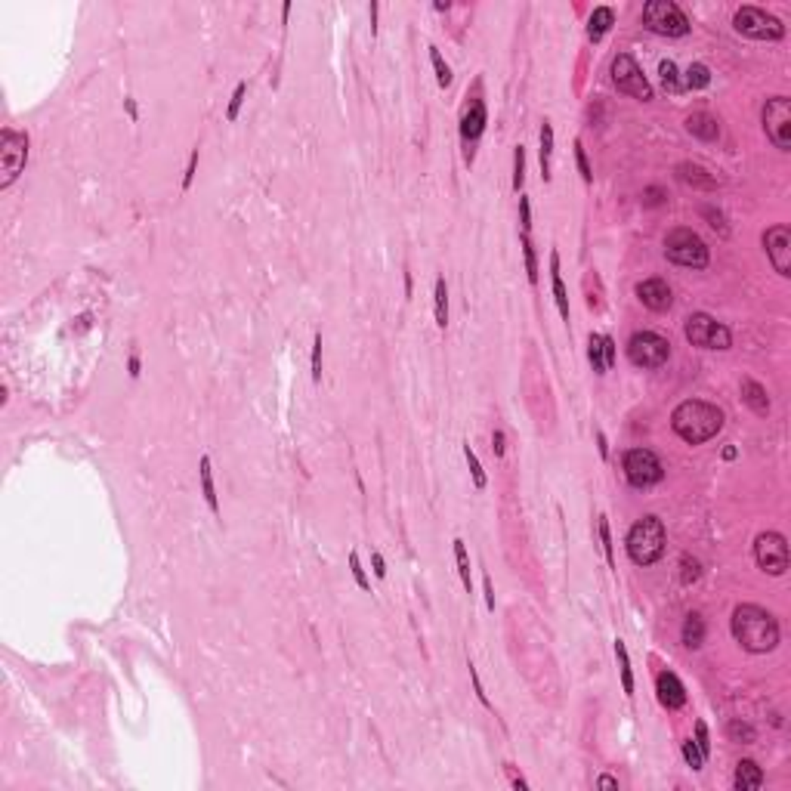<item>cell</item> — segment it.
Segmentation results:
<instances>
[{"label":"cell","mask_w":791,"mask_h":791,"mask_svg":"<svg viewBox=\"0 0 791 791\" xmlns=\"http://www.w3.org/2000/svg\"><path fill=\"white\" fill-rule=\"evenodd\" d=\"M729 628H733V637L745 653H773L779 646V621H776L773 612H767L763 606H754V603H742V606L733 609V618H729Z\"/></svg>","instance_id":"6da1fadb"},{"label":"cell","mask_w":791,"mask_h":791,"mask_svg":"<svg viewBox=\"0 0 791 791\" xmlns=\"http://www.w3.org/2000/svg\"><path fill=\"white\" fill-rule=\"evenodd\" d=\"M671 427L683 442L702 445L723 430V411L711 402H702V399H687V402H680L674 408Z\"/></svg>","instance_id":"7a4b0ae2"},{"label":"cell","mask_w":791,"mask_h":791,"mask_svg":"<svg viewBox=\"0 0 791 791\" xmlns=\"http://www.w3.org/2000/svg\"><path fill=\"white\" fill-rule=\"evenodd\" d=\"M624 547H628L630 563H637V566H653V563H659L664 556V547H668V531H664V522L659 520V516H653V513L643 516V520H637L634 526H630V531H628Z\"/></svg>","instance_id":"3957f363"},{"label":"cell","mask_w":791,"mask_h":791,"mask_svg":"<svg viewBox=\"0 0 791 791\" xmlns=\"http://www.w3.org/2000/svg\"><path fill=\"white\" fill-rule=\"evenodd\" d=\"M664 257L677 266H687V269H704L708 266V244L702 242V235H695L693 229H674L664 238Z\"/></svg>","instance_id":"277c9868"},{"label":"cell","mask_w":791,"mask_h":791,"mask_svg":"<svg viewBox=\"0 0 791 791\" xmlns=\"http://www.w3.org/2000/svg\"><path fill=\"white\" fill-rule=\"evenodd\" d=\"M643 25L655 35L664 37H687L689 35V19L674 0H649L643 6Z\"/></svg>","instance_id":"5b68a950"},{"label":"cell","mask_w":791,"mask_h":791,"mask_svg":"<svg viewBox=\"0 0 791 791\" xmlns=\"http://www.w3.org/2000/svg\"><path fill=\"white\" fill-rule=\"evenodd\" d=\"M733 28L751 41H782L785 37V25L761 6H742L733 16Z\"/></svg>","instance_id":"8992f818"},{"label":"cell","mask_w":791,"mask_h":791,"mask_svg":"<svg viewBox=\"0 0 791 791\" xmlns=\"http://www.w3.org/2000/svg\"><path fill=\"white\" fill-rule=\"evenodd\" d=\"M683 334L693 347L702 349H729L733 347V334H729L727 325H720L717 318H711L708 312H693L683 325Z\"/></svg>","instance_id":"52a82bcc"},{"label":"cell","mask_w":791,"mask_h":791,"mask_svg":"<svg viewBox=\"0 0 791 791\" xmlns=\"http://www.w3.org/2000/svg\"><path fill=\"white\" fill-rule=\"evenodd\" d=\"M25 161H28V136L25 133H16L12 127H3L0 133V189H10L19 179V174L25 170Z\"/></svg>","instance_id":"ba28073f"},{"label":"cell","mask_w":791,"mask_h":791,"mask_svg":"<svg viewBox=\"0 0 791 791\" xmlns=\"http://www.w3.org/2000/svg\"><path fill=\"white\" fill-rule=\"evenodd\" d=\"M621 470H624V476H628V482L634 485V489H649V485H655V482L664 480V467H662L659 455L649 451V448L624 451Z\"/></svg>","instance_id":"9c48e42d"},{"label":"cell","mask_w":791,"mask_h":791,"mask_svg":"<svg viewBox=\"0 0 791 791\" xmlns=\"http://www.w3.org/2000/svg\"><path fill=\"white\" fill-rule=\"evenodd\" d=\"M668 356H671L668 337L655 334V331H637L628 340V358L637 368H659V365L668 362Z\"/></svg>","instance_id":"30bf717a"},{"label":"cell","mask_w":791,"mask_h":791,"mask_svg":"<svg viewBox=\"0 0 791 791\" xmlns=\"http://www.w3.org/2000/svg\"><path fill=\"white\" fill-rule=\"evenodd\" d=\"M612 84L618 87V93H628V96L640 99V102H649V99H653V87H649L646 75H643V69L637 65V59L628 56V53H618L612 59Z\"/></svg>","instance_id":"8fae6325"},{"label":"cell","mask_w":791,"mask_h":791,"mask_svg":"<svg viewBox=\"0 0 791 791\" xmlns=\"http://www.w3.org/2000/svg\"><path fill=\"white\" fill-rule=\"evenodd\" d=\"M763 130H767L770 143L779 152L791 149V99L773 96L763 105Z\"/></svg>","instance_id":"7c38bea8"},{"label":"cell","mask_w":791,"mask_h":791,"mask_svg":"<svg viewBox=\"0 0 791 791\" xmlns=\"http://www.w3.org/2000/svg\"><path fill=\"white\" fill-rule=\"evenodd\" d=\"M754 560L767 575H785L788 572V541L779 531H761L754 538Z\"/></svg>","instance_id":"4fadbf2b"},{"label":"cell","mask_w":791,"mask_h":791,"mask_svg":"<svg viewBox=\"0 0 791 791\" xmlns=\"http://www.w3.org/2000/svg\"><path fill=\"white\" fill-rule=\"evenodd\" d=\"M763 248L779 275H791V229L788 226H773L763 232Z\"/></svg>","instance_id":"5bb4252c"},{"label":"cell","mask_w":791,"mask_h":791,"mask_svg":"<svg viewBox=\"0 0 791 791\" xmlns=\"http://www.w3.org/2000/svg\"><path fill=\"white\" fill-rule=\"evenodd\" d=\"M637 297H640L643 307L653 309V312H664V309H671V303H674V294H671L664 278H646V282H640L637 284Z\"/></svg>","instance_id":"9a60e30c"},{"label":"cell","mask_w":791,"mask_h":791,"mask_svg":"<svg viewBox=\"0 0 791 791\" xmlns=\"http://www.w3.org/2000/svg\"><path fill=\"white\" fill-rule=\"evenodd\" d=\"M485 121H489V115H485V102L480 96H473L467 105H464V111H461V139H464V143L473 145L476 139L482 136Z\"/></svg>","instance_id":"2e32d148"},{"label":"cell","mask_w":791,"mask_h":791,"mask_svg":"<svg viewBox=\"0 0 791 791\" xmlns=\"http://www.w3.org/2000/svg\"><path fill=\"white\" fill-rule=\"evenodd\" d=\"M655 693H659V702L668 711H677V708L687 704V689H683V683L677 680V674H671V671H662V674H659V680H655Z\"/></svg>","instance_id":"e0dca14e"},{"label":"cell","mask_w":791,"mask_h":791,"mask_svg":"<svg viewBox=\"0 0 791 791\" xmlns=\"http://www.w3.org/2000/svg\"><path fill=\"white\" fill-rule=\"evenodd\" d=\"M674 174H677V179L680 183H687V185H693V189H717V179L708 174L704 167H699V164H693V161H680L674 167Z\"/></svg>","instance_id":"ac0fdd59"},{"label":"cell","mask_w":791,"mask_h":791,"mask_svg":"<svg viewBox=\"0 0 791 791\" xmlns=\"http://www.w3.org/2000/svg\"><path fill=\"white\" fill-rule=\"evenodd\" d=\"M687 130L702 143H714L720 136V121L714 115H708V111H695V115L687 118Z\"/></svg>","instance_id":"d6986e66"},{"label":"cell","mask_w":791,"mask_h":791,"mask_svg":"<svg viewBox=\"0 0 791 791\" xmlns=\"http://www.w3.org/2000/svg\"><path fill=\"white\" fill-rule=\"evenodd\" d=\"M742 402H745L748 408L754 411V415H761V417L770 415V396H767V390H763L757 381H751V377H742Z\"/></svg>","instance_id":"ffe728a7"},{"label":"cell","mask_w":791,"mask_h":791,"mask_svg":"<svg viewBox=\"0 0 791 791\" xmlns=\"http://www.w3.org/2000/svg\"><path fill=\"white\" fill-rule=\"evenodd\" d=\"M763 785V770L757 767L754 761H739L736 763V776H733V788L736 791H754Z\"/></svg>","instance_id":"44dd1931"},{"label":"cell","mask_w":791,"mask_h":791,"mask_svg":"<svg viewBox=\"0 0 791 791\" xmlns=\"http://www.w3.org/2000/svg\"><path fill=\"white\" fill-rule=\"evenodd\" d=\"M615 25V12H612V6H597L594 12H590V19H588V37L594 44H600L603 37H606V31L612 28Z\"/></svg>","instance_id":"7402d4cb"},{"label":"cell","mask_w":791,"mask_h":791,"mask_svg":"<svg viewBox=\"0 0 791 791\" xmlns=\"http://www.w3.org/2000/svg\"><path fill=\"white\" fill-rule=\"evenodd\" d=\"M550 284H554L556 309H560V316L569 322V294H566V284H563V275H560V254H556V251H550Z\"/></svg>","instance_id":"603a6c76"},{"label":"cell","mask_w":791,"mask_h":791,"mask_svg":"<svg viewBox=\"0 0 791 791\" xmlns=\"http://www.w3.org/2000/svg\"><path fill=\"white\" fill-rule=\"evenodd\" d=\"M198 480H201V495L204 501H208L210 513L220 516V501H217V489H214V473H210V457L204 455L201 461H198Z\"/></svg>","instance_id":"cb8c5ba5"},{"label":"cell","mask_w":791,"mask_h":791,"mask_svg":"<svg viewBox=\"0 0 791 791\" xmlns=\"http://www.w3.org/2000/svg\"><path fill=\"white\" fill-rule=\"evenodd\" d=\"M538 139H541V149H538V158H541V179L550 183V158H554V127H550V121L541 124Z\"/></svg>","instance_id":"d4e9b609"},{"label":"cell","mask_w":791,"mask_h":791,"mask_svg":"<svg viewBox=\"0 0 791 791\" xmlns=\"http://www.w3.org/2000/svg\"><path fill=\"white\" fill-rule=\"evenodd\" d=\"M683 643H687L689 649H699L704 643V621L699 612H689L687 621H683Z\"/></svg>","instance_id":"484cf974"},{"label":"cell","mask_w":791,"mask_h":791,"mask_svg":"<svg viewBox=\"0 0 791 791\" xmlns=\"http://www.w3.org/2000/svg\"><path fill=\"white\" fill-rule=\"evenodd\" d=\"M455 563H457V575H461V584L467 594H473V575H470V556H467V544L461 538H455Z\"/></svg>","instance_id":"4316f807"},{"label":"cell","mask_w":791,"mask_h":791,"mask_svg":"<svg viewBox=\"0 0 791 791\" xmlns=\"http://www.w3.org/2000/svg\"><path fill=\"white\" fill-rule=\"evenodd\" d=\"M615 659H618V671H621V687L624 695H634V674H630V659H628V646L624 640H615Z\"/></svg>","instance_id":"83f0119b"},{"label":"cell","mask_w":791,"mask_h":791,"mask_svg":"<svg viewBox=\"0 0 791 791\" xmlns=\"http://www.w3.org/2000/svg\"><path fill=\"white\" fill-rule=\"evenodd\" d=\"M433 307H436V325L445 331V325H448V288H445V278H436Z\"/></svg>","instance_id":"f1b7e54d"},{"label":"cell","mask_w":791,"mask_h":791,"mask_svg":"<svg viewBox=\"0 0 791 791\" xmlns=\"http://www.w3.org/2000/svg\"><path fill=\"white\" fill-rule=\"evenodd\" d=\"M711 84V69L702 62H693L687 69V78H683V90H702Z\"/></svg>","instance_id":"f546056e"},{"label":"cell","mask_w":791,"mask_h":791,"mask_svg":"<svg viewBox=\"0 0 791 791\" xmlns=\"http://www.w3.org/2000/svg\"><path fill=\"white\" fill-rule=\"evenodd\" d=\"M659 75H662V87L668 93H680L683 90V81H680V75H677V65L671 62V59H662Z\"/></svg>","instance_id":"4dcf8cb0"},{"label":"cell","mask_w":791,"mask_h":791,"mask_svg":"<svg viewBox=\"0 0 791 791\" xmlns=\"http://www.w3.org/2000/svg\"><path fill=\"white\" fill-rule=\"evenodd\" d=\"M588 358L597 374H606V358H603V334H590L588 340Z\"/></svg>","instance_id":"1f68e13d"},{"label":"cell","mask_w":791,"mask_h":791,"mask_svg":"<svg viewBox=\"0 0 791 791\" xmlns=\"http://www.w3.org/2000/svg\"><path fill=\"white\" fill-rule=\"evenodd\" d=\"M464 457H467V467H470V476H473V485H476V489H485L489 480H485V470H482L480 457H476V451L470 448V442H464Z\"/></svg>","instance_id":"d6a6232c"},{"label":"cell","mask_w":791,"mask_h":791,"mask_svg":"<svg viewBox=\"0 0 791 791\" xmlns=\"http://www.w3.org/2000/svg\"><path fill=\"white\" fill-rule=\"evenodd\" d=\"M522 242V260H526V275L531 284H538V254H535V244H531L529 235L520 238Z\"/></svg>","instance_id":"836d02e7"},{"label":"cell","mask_w":791,"mask_h":791,"mask_svg":"<svg viewBox=\"0 0 791 791\" xmlns=\"http://www.w3.org/2000/svg\"><path fill=\"white\" fill-rule=\"evenodd\" d=\"M680 569H683V572H680V581H683V584H695V581L702 578L699 560H695V556H689V554L680 556Z\"/></svg>","instance_id":"e575fe53"},{"label":"cell","mask_w":791,"mask_h":791,"mask_svg":"<svg viewBox=\"0 0 791 791\" xmlns=\"http://www.w3.org/2000/svg\"><path fill=\"white\" fill-rule=\"evenodd\" d=\"M430 62H433V69H436V81H439V87H448V84H451V69L445 65L442 53L436 50V46H430Z\"/></svg>","instance_id":"d590c367"},{"label":"cell","mask_w":791,"mask_h":791,"mask_svg":"<svg viewBox=\"0 0 791 791\" xmlns=\"http://www.w3.org/2000/svg\"><path fill=\"white\" fill-rule=\"evenodd\" d=\"M522 179H526V149L516 145L513 149V189H522Z\"/></svg>","instance_id":"8d00e7d4"},{"label":"cell","mask_w":791,"mask_h":791,"mask_svg":"<svg viewBox=\"0 0 791 791\" xmlns=\"http://www.w3.org/2000/svg\"><path fill=\"white\" fill-rule=\"evenodd\" d=\"M600 541H603V554H606V563L615 569V547H612V535H609V520L600 516Z\"/></svg>","instance_id":"74e56055"},{"label":"cell","mask_w":791,"mask_h":791,"mask_svg":"<svg viewBox=\"0 0 791 791\" xmlns=\"http://www.w3.org/2000/svg\"><path fill=\"white\" fill-rule=\"evenodd\" d=\"M727 733H729V739H736V742H754V739H757L754 729H751L748 723H742V720H733V723H729Z\"/></svg>","instance_id":"f35d334b"},{"label":"cell","mask_w":791,"mask_h":791,"mask_svg":"<svg viewBox=\"0 0 791 791\" xmlns=\"http://www.w3.org/2000/svg\"><path fill=\"white\" fill-rule=\"evenodd\" d=\"M244 93H248V84H235V93H232V99H229V109H226V118L229 121H235L238 118V111H242V102H244Z\"/></svg>","instance_id":"ab89813d"},{"label":"cell","mask_w":791,"mask_h":791,"mask_svg":"<svg viewBox=\"0 0 791 791\" xmlns=\"http://www.w3.org/2000/svg\"><path fill=\"white\" fill-rule=\"evenodd\" d=\"M683 757H687V763H689L693 770H702V767H704V757H702V751H699V745H695L693 739L683 742Z\"/></svg>","instance_id":"60d3db41"},{"label":"cell","mask_w":791,"mask_h":791,"mask_svg":"<svg viewBox=\"0 0 791 791\" xmlns=\"http://www.w3.org/2000/svg\"><path fill=\"white\" fill-rule=\"evenodd\" d=\"M349 572H352V578H356L358 588H362V590H371V581H368V575H365L362 563H358V554H356V550L349 554Z\"/></svg>","instance_id":"b9f144b4"},{"label":"cell","mask_w":791,"mask_h":791,"mask_svg":"<svg viewBox=\"0 0 791 791\" xmlns=\"http://www.w3.org/2000/svg\"><path fill=\"white\" fill-rule=\"evenodd\" d=\"M575 161H578V170H581V179L584 183H594V170H590V164H588V152H584V145L581 143H575Z\"/></svg>","instance_id":"7bdbcfd3"},{"label":"cell","mask_w":791,"mask_h":791,"mask_svg":"<svg viewBox=\"0 0 791 791\" xmlns=\"http://www.w3.org/2000/svg\"><path fill=\"white\" fill-rule=\"evenodd\" d=\"M312 381H322V334H316L312 340Z\"/></svg>","instance_id":"ee69618b"},{"label":"cell","mask_w":791,"mask_h":791,"mask_svg":"<svg viewBox=\"0 0 791 791\" xmlns=\"http://www.w3.org/2000/svg\"><path fill=\"white\" fill-rule=\"evenodd\" d=\"M467 668H470V680H473V693H476V699L482 702V708L495 711V708H491V702H489V695H485V689H482V680H480V674H476V664H473V662H467Z\"/></svg>","instance_id":"f6af8a7d"},{"label":"cell","mask_w":791,"mask_h":791,"mask_svg":"<svg viewBox=\"0 0 791 791\" xmlns=\"http://www.w3.org/2000/svg\"><path fill=\"white\" fill-rule=\"evenodd\" d=\"M695 745H699V751H702V757L708 761V754H711V739H708V727L699 720L695 723Z\"/></svg>","instance_id":"bcb514c9"},{"label":"cell","mask_w":791,"mask_h":791,"mask_svg":"<svg viewBox=\"0 0 791 791\" xmlns=\"http://www.w3.org/2000/svg\"><path fill=\"white\" fill-rule=\"evenodd\" d=\"M520 226H522V235L531 232V204L526 195H520Z\"/></svg>","instance_id":"7dc6e473"},{"label":"cell","mask_w":791,"mask_h":791,"mask_svg":"<svg viewBox=\"0 0 791 791\" xmlns=\"http://www.w3.org/2000/svg\"><path fill=\"white\" fill-rule=\"evenodd\" d=\"M664 198H668V192L659 189V185H653V189L643 192V204H649V208H659V204H664Z\"/></svg>","instance_id":"c3c4849f"},{"label":"cell","mask_w":791,"mask_h":791,"mask_svg":"<svg viewBox=\"0 0 791 791\" xmlns=\"http://www.w3.org/2000/svg\"><path fill=\"white\" fill-rule=\"evenodd\" d=\"M195 167H198V149L189 155V164H185V176H183V192L192 189V179H195Z\"/></svg>","instance_id":"681fc988"},{"label":"cell","mask_w":791,"mask_h":791,"mask_svg":"<svg viewBox=\"0 0 791 791\" xmlns=\"http://www.w3.org/2000/svg\"><path fill=\"white\" fill-rule=\"evenodd\" d=\"M702 214L708 217V220H711V226H714V229H720V235H729V229H727V223H723V214H720V210H717V214H714V210H711V208H704Z\"/></svg>","instance_id":"f907efd6"},{"label":"cell","mask_w":791,"mask_h":791,"mask_svg":"<svg viewBox=\"0 0 791 791\" xmlns=\"http://www.w3.org/2000/svg\"><path fill=\"white\" fill-rule=\"evenodd\" d=\"M603 358H606V371L615 365V340L612 337H603Z\"/></svg>","instance_id":"816d5d0a"},{"label":"cell","mask_w":791,"mask_h":791,"mask_svg":"<svg viewBox=\"0 0 791 791\" xmlns=\"http://www.w3.org/2000/svg\"><path fill=\"white\" fill-rule=\"evenodd\" d=\"M491 451H495L498 457H504V451H507V445H504V433H501V430H495V433H491Z\"/></svg>","instance_id":"f5cc1de1"},{"label":"cell","mask_w":791,"mask_h":791,"mask_svg":"<svg viewBox=\"0 0 791 791\" xmlns=\"http://www.w3.org/2000/svg\"><path fill=\"white\" fill-rule=\"evenodd\" d=\"M482 588H485V606L495 609V588H491V578H489V575L482 578Z\"/></svg>","instance_id":"db71d44e"},{"label":"cell","mask_w":791,"mask_h":791,"mask_svg":"<svg viewBox=\"0 0 791 791\" xmlns=\"http://www.w3.org/2000/svg\"><path fill=\"white\" fill-rule=\"evenodd\" d=\"M371 563H374V575H377V578H383V575H387V563H383V556L377 554V550H374V554H371Z\"/></svg>","instance_id":"11a10c76"},{"label":"cell","mask_w":791,"mask_h":791,"mask_svg":"<svg viewBox=\"0 0 791 791\" xmlns=\"http://www.w3.org/2000/svg\"><path fill=\"white\" fill-rule=\"evenodd\" d=\"M597 785H600V788H618V779H612V776H600Z\"/></svg>","instance_id":"9f6ffc18"},{"label":"cell","mask_w":791,"mask_h":791,"mask_svg":"<svg viewBox=\"0 0 791 791\" xmlns=\"http://www.w3.org/2000/svg\"><path fill=\"white\" fill-rule=\"evenodd\" d=\"M597 442H600V457H603V461H606V457H609V445H606V436H603V433H597Z\"/></svg>","instance_id":"6f0895ef"},{"label":"cell","mask_w":791,"mask_h":791,"mask_svg":"<svg viewBox=\"0 0 791 791\" xmlns=\"http://www.w3.org/2000/svg\"><path fill=\"white\" fill-rule=\"evenodd\" d=\"M368 12H371V35H377V3H371Z\"/></svg>","instance_id":"680465c9"},{"label":"cell","mask_w":791,"mask_h":791,"mask_svg":"<svg viewBox=\"0 0 791 791\" xmlns=\"http://www.w3.org/2000/svg\"><path fill=\"white\" fill-rule=\"evenodd\" d=\"M127 368H130V377H139V356H130Z\"/></svg>","instance_id":"91938a15"},{"label":"cell","mask_w":791,"mask_h":791,"mask_svg":"<svg viewBox=\"0 0 791 791\" xmlns=\"http://www.w3.org/2000/svg\"><path fill=\"white\" fill-rule=\"evenodd\" d=\"M723 457H727V461H733V457H736V448H733V445H727V448H723Z\"/></svg>","instance_id":"94428289"},{"label":"cell","mask_w":791,"mask_h":791,"mask_svg":"<svg viewBox=\"0 0 791 791\" xmlns=\"http://www.w3.org/2000/svg\"><path fill=\"white\" fill-rule=\"evenodd\" d=\"M433 6H436V10H439V12H442V10H448V6H451V3H448V0H436V3H433Z\"/></svg>","instance_id":"6125c7cd"}]
</instances>
